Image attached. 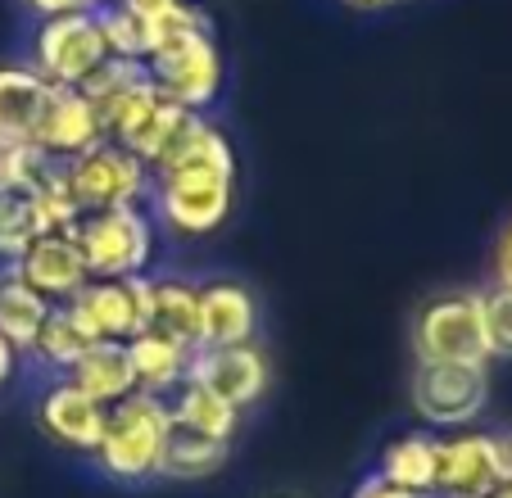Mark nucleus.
<instances>
[{
    "instance_id": "obj_6",
    "label": "nucleus",
    "mask_w": 512,
    "mask_h": 498,
    "mask_svg": "<svg viewBox=\"0 0 512 498\" xmlns=\"http://www.w3.org/2000/svg\"><path fill=\"white\" fill-rule=\"evenodd\" d=\"M408 399L435 431H467L490 403V372L467 363H417Z\"/></svg>"
},
{
    "instance_id": "obj_17",
    "label": "nucleus",
    "mask_w": 512,
    "mask_h": 498,
    "mask_svg": "<svg viewBox=\"0 0 512 498\" xmlns=\"http://www.w3.org/2000/svg\"><path fill=\"white\" fill-rule=\"evenodd\" d=\"M46 100H50V82L37 68H28V64L0 68V145L32 141Z\"/></svg>"
},
{
    "instance_id": "obj_5",
    "label": "nucleus",
    "mask_w": 512,
    "mask_h": 498,
    "mask_svg": "<svg viewBox=\"0 0 512 498\" xmlns=\"http://www.w3.org/2000/svg\"><path fill=\"white\" fill-rule=\"evenodd\" d=\"M73 240L82 249L91 281H123V277H145L150 254H155V227L141 209H109V213H87L73 227Z\"/></svg>"
},
{
    "instance_id": "obj_14",
    "label": "nucleus",
    "mask_w": 512,
    "mask_h": 498,
    "mask_svg": "<svg viewBox=\"0 0 512 498\" xmlns=\"http://www.w3.org/2000/svg\"><path fill=\"white\" fill-rule=\"evenodd\" d=\"M10 277H19L23 286H32L50 304H68L91 281V272L82 263V249L73 236H37L10 263Z\"/></svg>"
},
{
    "instance_id": "obj_34",
    "label": "nucleus",
    "mask_w": 512,
    "mask_h": 498,
    "mask_svg": "<svg viewBox=\"0 0 512 498\" xmlns=\"http://www.w3.org/2000/svg\"><path fill=\"white\" fill-rule=\"evenodd\" d=\"M14 363H19V354H14V345H10V340L0 336V385H10Z\"/></svg>"
},
{
    "instance_id": "obj_23",
    "label": "nucleus",
    "mask_w": 512,
    "mask_h": 498,
    "mask_svg": "<svg viewBox=\"0 0 512 498\" xmlns=\"http://www.w3.org/2000/svg\"><path fill=\"white\" fill-rule=\"evenodd\" d=\"M377 476L408 494H435V435H399L381 453Z\"/></svg>"
},
{
    "instance_id": "obj_22",
    "label": "nucleus",
    "mask_w": 512,
    "mask_h": 498,
    "mask_svg": "<svg viewBox=\"0 0 512 498\" xmlns=\"http://www.w3.org/2000/svg\"><path fill=\"white\" fill-rule=\"evenodd\" d=\"M50 299H41L32 286H23L19 277H0V336L14 345V354H32L41 326L50 317Z\"/></svg>"
},
{
    "instance_id": "obj_35",
    "label": "nucleus",
    "mask_w": 512,
    "mask_h": 498,
    "mask_svg": "<svg viewBox=\"0 0 512 498\" xmlns=\"http://www.w3.org/2000/svg\"><path fill=\"white\" fill-rule=\"evenodd\" d=\"M490 498H512V480H503V485L499 489H494V494Z\"/></svg>"
},
{
    "instance_id": "obj_20",
    "label": "nucleus",
    "mask_w": 512,
    "mask_h": 498,
    "mask_svg": "<svg viewBox=\"0 0 512 498\" xmlns=\"http://www.w3.org/2000/svg\"><path fill=\"white\" fill-rule=\"evenodd\" d=\"M127 363H132L136 390L155 394V399H168L186 385V367H191V349L177 345V340H164L155 331H141V336L127 340Z\"/></svg>"
},
{
    "instance_id": "obj_13",
    "label": "nucleus",
    "mask_w": 512,
    "mask_h": 498,
    "mask_svg": "<svg viewBox=\"0 0 512 498\" xmlns=\"http://www.w3.org/2000/svg\"><path fill=\"white\" fill-rule=\"evenodd\" d=\"M100 141H105V127H100L96 105H91L78 87H50V100H46V109H41L32 145H37L41 154H50L55 163H68Z\"/></svg>"
},
{
    "instance_id": "obj_36",
    "label": "nucleus",
    "mask_w": 512,
    "mask_h": 498,
    "mask_svg": "<svg viewBox=\"0 0 512 498\" xmlns=\"http://www.w3.org/2000/svg\"><path fill=\"white\" fill-rule=\"evenodd\" d=\"M503 458H508V480H512V440H503Z\"/></svg>"
},
{
    "instance_id": "obj_4",
    "label": "nucleus",
    "mask_w": 512,
    "mask_h": 498,
    "mask_svg": "<svg viewBox=\"0 0 512 498\" xmlns=\"http://www.w3.org/2000/svg\"><path fill=\"white\" fill-rule=\"evenodd\" d=\"M413 349L417 363H467L490 367V340H485L481 295L454 290L431 304H422L413 322Z\"/></svg>"
},
{
    "instance_id": "obj_19",
    "label": "nucleus",
    "mask_w": 512,
    "mask_h": 498,
    "mask_svg": "<svg viewBox=\"0 0 512 498\" xmlns=\"http://www.w3.org/2000/svg\"><path fill=\"white\" fill-rule=\"evenodd\" d=\"M145 331L177 340L186 349H200V286L177 277H150V313Z\"/></svg>"
},
{
    "instance_id": "obj_16",
    "label": "nucleus",
    "mask_w": 512,
    "mask_h": 498,
    "mask_svg": "<svg viewBox=\"0 0 512 498\" xmlns=\"http://www.w3.org/2000/svg\"><path fill=\"white\" fill-rule=\"evenodd\" d=\"M105 417H109V408H100L91 394H82L78 385H68V381H59L41 399V426H46V435L78 453H96L100 435H105Z\"/></svg>"
},
{
    "instance_id": "obj_37",
    "label": "nucleus",
    "mask_w": 512,
    "mask_h": 498,
    "mask_svg": "<svg viewBox=\"0 0 512 498\" xmlns=\"http://www.w3.org/2000/svg\"><path fill=\"white\" fill-rule=\"evenodd\" d=\"M354 5H386V0H354Z\"/></svg>"
},
{
    "instance_id": "obj_21",
    "label": "nucleus",
    "mask_w": 512,
    "mask_h": 498,
    "mask_svg": "<svg viewBox=\"0 0 512 498\" xmlns=\"http://www.w3.org/2000/svg\"><path fill=\"white\" fill-rule=\"evenodd\" d=\"M227 449H232V440H213V435L186 431V426L173 422V431H168V440H164V453H159L155 476H168V480L213 476V471L227 462Z\"/></svg>"
},
{
    "instance_id": "obj_11",
    "label": "nucleus",
    "mask_w": 512,
    "mask_h": 498,
    "mask_svg": "<svg viewBox=\"0 0 512 498\" xmlns=\"http://www.w3.org/2000/svg\"><path fill=\"white\" fill-rule=\"evenodd\" d=\"M82 96L96 105L105 141H123V136L164 100V91L155 87V77H150L145 64H136V59H109L87 87H82Z\"/></svg>"
},
{
    "instance_id": "obj_26",
    "label": "nucleus",
    "mask_w": 512,
    "mask_h": 498,
    "mask_svg": "<svg viewBox=\"0 0 512 498\" xmlns=\"http://www.w3.org/2000/svg\"><path fill=\"white\" fill-rule=\"evenodd\" d=\"M96 19H100V32H105L114 59H136V64L150 59V28H145V19L136 10H127L123 0H105L96 10Z\"/></svg>"
},
{
    "instance_id": "obj_12",
    "label": "nucleus",
    "mask_w": 512,
    "mask_h": 498,
    "mask_svg": "<svg viewBox=\"0 0 512 498\" xmlns=\"http://www.w3.org/2000/svg\"><path fill=\"white\" fill-rule=\"evenodd\" d=\"M186 381L223 394L232 408H250L268 390V358H263V349H254V340L250 345H223V349L200 345V349H191Z\"/></svg>"
},
{
    "instance_id": "obj_32",
    "label": "nucleus",
    "mask_w": 512,
    "mask_h": 498,
    "mask_svg": "<svg viewBox=\"0 0 512 498\" xmlns=\"http://www.w3.org/2000/svg\"><path fill=\"white\" fill-rule=\"evenodd\" d=\"M499 281L503 286H512V222H508V231H503V240H499Z\"/></svg>"
},
{
    "instance_id": "obj_28",
    "label": "nucleus",
    "mask_w": 512,
    "mask_h": 498,
    "mask_svg": "<svg viewBox=\"0 0 512 498\" xmlns=\"http://www.w3.org/2000/svg\"><path fill=\"white\" fill-rule=\"evenodd\" d=\"M37 236H41V227H37L32 195L0 191V263H14Z\"/></svg>"
},
{
    "instance_id": "obj_29",
    "label": "nucleus",
    "mask_w": 512,
    "mask_h": 498,
    "mask_svg": "<svg viewBox=\"0 0 512 498\" xmlns=\"http://www.w3.org/2000/svg\"><path fill=\"white\" fill-rule=\"evenodd\" d=\"M485 317V340H490V358H512V286H494L481 295Z\"/></svg>"
},
{
    "instance_id": "obj_15",
    "label": "nucleus",
    "mask_w": 512,
    "mask_h": 498,
    "mask_svg": "<svg viewBox=\"0 0 512 498\" xmlns=\"http://www.w3.org/2000/svg\"><path fill=\"white\" fill-rule=\"evenodd\" d=\"M259 308L254 295L236 281H209L200 286V345L223 349V345H250Z\"/></svg>"
},
{
    "instance_id": "obj_24",
    "label": "nucleus",
    "mask_w": 512,
    "mask_h": 498,
    "mask_svg": "<svg viewBox=\"0 0 512 498\" xmlns=\"http://www.w3.org/2000/svg\"><path fill=\"white\" fill-rule=\"evenodd\" d=\"M168 412H173L177 426L200 431V435H213V440H232L236 422H241V408H232L223 394L204 390V385H195V381H186L182 390L168 399Z\"/></svg>"
},
{
    "instance_id": "obj_1",
    "label": "nucleus",
    "mask_w": 512,
    "mask_h": 498,
    "mask_svg": "<svg viewBox=\"0 0 512 498\" xmlns=\"http://www.w3.org/2000/svg\"><path fill=\"white\" fill-rule=\"evenodd\" d=\"M236 154L209 118H195L182 150L155 173V213L173 236H213L232 213Z\"/></svg>"
},
{
    "instance_id": "obj_18",
    "label": "nucleus",
    "mask_w": 512,
    "mask_h": 498,
    "mask_svg": "<svg viewBox=\"0 0 512 498\" xmlns=\"http://www.w3.org/2000/svg\"><path fill=\"white\" fill-rule=\"evenodd\" d=\"M64 381L78 385L82 394H91L100 408H114V403H123L127 394H136L127 345H118V340H96V345H87V354L68 367Z\"/></svg>"
},
{
    "instance_id": "obj_25",
    "label": "nucleus",
    "mask_w": 512,
    "mask_h": 498,
    "mask_svg": "<svg viewBox=\"0 0 512 498\" xmlns=\"http://www.w3.org/2000/svg\"><path fill=\"white\" fill-rule=\"evenodd\" d=\"M87 345H96V340H87V331L73 322V313H68L64 304H55L46 317V326H41L37 345H32V354H37L41 363H50L55 372H68V367L87 354Z\"/></svg>"
},
{
    "instance_id": "obj_9",
    "label": "nucleus",
    "mask_w": 512,
    "mask_h": 498,
    "mask_svg": "<svg viewBox=\"0 0 512 498\" xmlns=\"http://www.w3.org/2000/svg\"><path fill=\"white\" fill-rule=\"evenodd\" d=\"M508 480L503 440L485 431H449L435 440V498H490Z\"/></svg>"
},
{
    "instance_id": "obj_10",
    "label": "nucleus",
    "mask_w": 512,
    "mask_h": 498,
    "mask_svg": "<svg viewBox=\"0 0 512 498\" xmlns=\"http://www.w3.org/2000/svg\"><path fill=\"white\" fill-rule=\"evenodd\" d=\"M64 308L73 313V322L87 331V340H118V345H127L132 336L145 331V313H150V277L87 281Z\"/></svg>"
},
{
    "instance_id": "obj_31",
    "label": "nucleus",
    "mask_w": 512,
    "mask_h": 498,
    "mask_svg": "<svg viewBox=\"0 0 512 498\" xmlns=\"http://www.w3.org/2000/svg\"><path fill=\"white\" fill-rule=\"evenodd\" d=\"M354 498H435V494H408V489H399V485H386V480L372 471V476L354 489Z\"/></svg>"
},
{
    "instance_id": "obj_30",
    "label": "nucleus",
    "mask_w": 512,
    "mask_h": 498,
    "mask_svg": "<svg viewBox=\"0 0 512 498\" xmlns=\"http://www.w3.org/2000/svg\"><path fill=\"white\" fill-rule=\"evenodd\" d=\"M41 19H59V14H96L105 0H28Z\"/></svg>"
},
{
    "instance_id": "obj_3",
    "label": "nucleus",
    "mask_w": 512,
    "mask_h": 498,
    "mask_svg": "<svg viewBox=\"0 0 512 498\" xmlns=\"http://www.w3.org/2000/svg\"><path fill=\"white\" fill-rule=\"evenodd\" d=\"M64 168L68 195L78 204V213H109V209H141V200L150 195V168L136 159L132 150L114 141L91 145L87 154L59 163Z\"/></svg>"
},
{
    "instance_id": "obj_8",
    "label": "nucleus",
    "mask_w": 512,
    "mask_h": 498,
    "mask_svg": "<svg viewBox=\"0 0 512 498\" xmlns=\"http://www.w3.org/2000/svg\"><path fill=\"white\" fill-rule=\"evenodd\" d=\"M145 68L155 77V87L164 91V100L191 109V114H204L218 100V87H223V59H218L209 28L159 46L155 55L145 59Z\"/></svg>"
},
{
    "instance_id": "obj_27",
    "label": "nucleus",
    "mask_w": 512,
    "mask_h": 498,
    "mask_svg": "<svg viewBox=\"0 0 512 498\" xmlns=\"http://www.w3.org/2000/svg\"><path fill=\"white\" fill-rule=\"evenodd\" d=\"M59 163L50 154H41L32 141L23 145H0V191H19V195H32Z\"/></svg>"
},
{
    "instance_id": "obj_7",
    "label": "nucleus",
    "mask_w": 512,
    "mask_h": 498,
    "mask_svg": "<svg viewBox=\"0 0 512 498\" xmlns=\"http://www.w3.org/2000/svg\"><path fill=\"white\" fill-rule=\"evenodd\" d=\"M109 41L100 32L96 14H59L37 32V73L50 87H87L91 77L109 64Z\"/></svg>"
},
{
    "instance_id": "obj_33",
    "label": "nucleus",
    "mask_w": 512,
    "mask_h": 498,
    "mask_svg": "<svg viewBox=\"0 0 512 498\" xmlns=\"http://www.w3.org/2000/svg\"><path fill=\"white\" fill-rule=\"evenodd\" d=\"M127 10H136L141 19H155V14H164V10H173L177 0H123Z\"/></svg>"
},
{
    "instance_id": "obj_2",
    "label": "nucleus",
    "mask_w": 512,
    "mask_h": 498,
    "mask_svg": "<svg viewBox=\"0 0 512 498\" xmlns=\"http://www.w3.org/2000/svg\"><path fill=\"white\" fill-rule=\"evenodd\" d=\"M173 431V412H168V399H155V394H127L123 403H114L105 417V435L96 444L100 467L114 480H145L159 471V453H164V440Z\"/></svg>"
}]
</instances>
